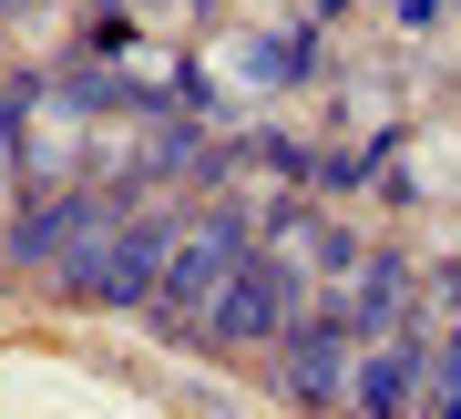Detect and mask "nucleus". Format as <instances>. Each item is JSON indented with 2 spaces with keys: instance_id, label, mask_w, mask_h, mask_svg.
Segmentation results:
<instances>
[{
  "instance_id": "nucleus-1",
  "label": "nucleus",
  "mask_w": 461,
  "mask_h": 419,
  "mask_svg": "<svg viewBox=\"0 0 461 419\" xmlns=\"http://www.w3.org/2000/svg\"><path fill=\"white\" fill-rule=\"evenodd\" d=\"M247 245H257V226H247L236 205H195V215H185V236H175V256H165L154 317H165L175 338H205V317H215V297H226V276H236Z\"/></svg>"
},
{
  "instance_id": "nucleus-2",
  "label": "nucleus",
  "mask_w": 461,
  "mask_h": 419,
  "mask_svg": "<svg viewBox=\"0 0 461 419\" xmlns=\"http://www.w3.org/2000/svg\"><path fill=\"white\" fill-rule=\"evenodd\" d=\"M175 236H185V215H123L113 236H83L62 256V287L83 297V307H154V287H165V256H175Z\"/></svg>"
},
{
  "instance_id": "nucleus-3",
  "label": "nucleus",
  "mask_w": 461,
  "mask_h": 419,
  "mask_svg": "<svg viewBox=\"0 0 461 419\" xmlns=\"http://www.w3.org/2000/svg\"><path fill=\"white\" fill-rule=\"evenodd\" d=\"M297 317H308V266H297V245H277V236H257L247 256H236V276H226V297H215L205 338H215V348H267V338H287Z\"/></svg>"
},
{
  "instance_id": "nucleus-4",
  "label": "nucleus",
  "mask_w": 461,
  "mask_h": 419,
  "mask_svg": "<svg viewBox=\"0 0 461 419\" xmlns=\"http://www.w3.org/2000/svg\"><path fill=\"white\" fill-rule=\"evenodd\" d=\"M348 369H359V327H348L339 307H308L277 338V388L297 409H348Z\"/></svg>"
},
{
  "instance_id": "nucleus-5",
  "label": "nucleus",
  "mask_w": 461,
  "mask_h": 419,
  "mask_svg": "<svg viewBox=\"0 0 461 419\" xmlns=\"http://www.w3.org/2000/svg\"><path fill=\"white\" fill-rule=\"evenodd\" d=\"M430 348H441V338H430L420 317H400L390 338H359V369H348V409H379V419H390V409H420Z\"/></svg>"
},
{
  "instance_id": "nucleus-6",
  "label": "nucleus",
  "mask_w": 461,
  "mask_h": 419,
  "mask_svg": "<svg viewBox=\"0 0 461 419\" xmlns=\"http://www.w3.org/2000/svg\"><path fill=\"white\" fill-rule=\"evenodd\" d=\"M411 297H420V266H411V256H359V266H348V287H339L329 307L359 327V338H390V327L411 317Z\"/></svg>"
},
{
  "instance_id": "nucleus-7",
  "label": "nucleus",
  "mask_w": 461,
  "mask_h": 419,
  "mask_svg": "<svg viewBox=\"0 0 461 419\" xmlns=\"http://www.w3.org/2000/svg\"><path fill=\"white\" fill-rule=\"evenodd\" d=\"M236 72H247V93H287V82H308V72H318V21L247 31V41H236Z\"/></svg>"
},
{
  "instance_id": "nucleus-8",
  "label": "nucleus",
  "mask_w": 461,
  "mask_h": 419,
  "mask_svg": "<svg viewBox=\"0 0 461 419\" xmlns=\"http://www.w3.org/2000/svg\"><path fill=\"white\" fill-rule=\"evenodd\" d=\"M83 51H93V62H133V21H123V0H103V11H93Z\"/></svg>"
},
{
  "instance_id": "nucleus-9",
  "label": "nucleus",
  "mask_w": 461,
  "mask_h": 419,
  "mask_svg": "<svg viewBox=\"0 0 461 419\" xmlns=\"http://www.w3.org/2000/svg\"><path fill=\"white\" fill-rule=\"evenodd\" d=\"M400 21H411V31H430V21H441V0H400Z\"/></svg>"
},
{
  "instance_id": "nucleus-10",
  "label": "nucleus",
  "mask_w": 461,
  "mask_h": 419,
  "mask_svg": "<svg viewBox=\"0 0 461 419\" xmlns=\"http://www.w3.org/2000/svg\"><path fill=\"white\" fill-rule=\"evenodd\" d=\"M11 174H21V133H0V194H11Z\"/></svg>"
},
{
  "instance_id": "nucleus-11",
  "label": "nucleus",
  "mask_w": 461,
  "mask_h": 419,
  "mask_svg": "<svg viewBox=\"0 0 461 419\" xmlns=\"http://www.w3.org/2000/svg\"><path fill=\"white\" fill-rule=\"evenodd\" d=\"M0 11H32V0H0Z\"/></svg>"
},
{
  "instance_id": "nucleus-12",
  "label": "nucleus",
  "mask_w": 461,
  "mask_h": 419,
  "mask_svg": "<svg viewBox=\"0 0 461 419\" xmlns=\"http://www.w3.org/2000/svg\"><path fill=\"white\" fill-rule=\"evenodd\" d=\"M93 11H103V0H93Z\"/></svg>"
}]
</instances>
